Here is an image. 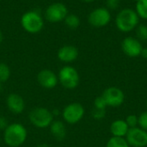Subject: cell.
<instances>
[{
  "mask_svg": "<svg viewBox=\"0 0 147 147\" xmlns=\"http://www.w3.org/2000/svg\"><path fill=\"white\" fill-rule=\"evenodd\" d=\"M140 17L136 11L132 9H123L116 16L115 23L117 28L121 32H130L139 25Z\"/></svg>",
  "mask_w": 147,
  "mask_h": 147,
  "instance_id": "obj_2",
  "label": "cell"
},
{
  "mask_svg": "<svg viewBox=\"0 0 147 147\" xmlns=\"http://www.w3.org/2000/svg\"><path fill=\"white\" fill-rule=\"evenodd\" d=\"M58 78L61 85L68 90L77 88L80 81L78 71L71 65L63 66L59 71Z\"/></svg>",
  "mask_w": 147,
  "mask_h": 147,
  "instance_id": "obj_5",
  "label": "cell"
},
{
  "mask_svg": "<svg viewBox=\"0 0 147 147\" xmlns=\"http://www.w3.org/2000/svg\"><path fill=\"white\" fill-rule=\"evenodd\" d=\"M94 106H95V109H102V110H106V108L108 107L104 98L102 96L96 97V99L94 101Z\"/></svg>",
  "mask_w": 147,
  "mask_h": 147,
  "instance_id": "obj_23",
  "label": "cell"
},
{
  "mask_svg": "<svg viewBox=\"0 0 147 147\" xmlns=\"http://www.w3.org/2000/svg\"><path fill=\"white\" fill-rule=\"evenodd\" d=\"M139 127L147 132V111L141 113L139 116Z\"/></svg>",
  "mask_w": 147,
  "mask_h": 147,
  "instance_id": "obj_24",
  "label": "cell"
},
{
  "mask_svg": "<svg viewBox=\"0 0 147 147\" xmlns=\"http://www.w3.org/2000/svg\"><path fill=\"white\" fill-rule=\"evenodd\" d=\"M146 106H147V102H146Z\"/></svg>",
  "mask_w": 147,
  "mask_h": 147,
  "instance_id": "obj_33",
  "label": "cell"
},
{
  "mask_svg": "<svg viewBox=\"0 0 147 147\" xmlns=\"http://www.w3.org/2000/svg\"><path fill=\"white\" fill-rule=\"evenodd\" d=\"M83 1H84L86 3H90V2H93L94 0H83Z\"/></svg>",
  "mask_w": 147,
  "mask_h": 147,
  "instance_id": "obj_31",
  "label": "cell"
},
{
  "mask_svg": "<svg viewBox=\"0 0 147 147\" xmlns=\"http://www.w3.org/2000/svg\"><path fill=\"white\" fill-rule=\"evenodd\" d=\"M37 81L39 84L45 89H53L59 82L58 76L49 69L41 70L37 75Z\"/></svg>",
  "mask_w": 147,
  "mask_h": 147,
  "instance_id": "obj_12",
  "label": "cell"
},
{
  "mask_svg": "<svg viewBox=\"0 0 147 147\" xmlns=\"http://www.w3.org/2000/svg\"><path fill=\"white\" fill-rule=\"evenodd\" d=\"M84 108L79 102H71L66 105L62 111V117L68 124H76L84 116Z\"/></svg>",
  "mask_w": 147,
  "mask_h": 147,
  "instance_id": "obj_6",
  "label": "cell"
},
{
  "mask_svg": "<svg viewBox=\"0 0 147 147\" xmlns=\"http://www.w3.org/2000/svg\"><path fill=\"white\" fill-rule=\"evenodd\" d=\"M21 24L23 29L28 33L36 34L43 28L44 21L40 13L35 10H29L22 15Z\"/></svg>",
  "mask_w": 147,
  "mask_h": 147,
  "instance_id": "obj_4",
  "label": "cell"
},
{
  "mask_svg": "<svg viewBox=\"0 0 147 147\" xmlns=\"http://www.w3.org/2000/svg\"><path fill=\"white\" fill-rule=\"evenodd\" d=\"M102 96L104 98L108 107H112V108H117L122 105L125 100V95L124 92L117 88V87H109L107 88Z\"/></svg>",
  "mask_w": 147,
  "mask_h": 147,
  "instance_id": "obj_10",
  "label": "cell"
},
{
  "mask_svg": "<svg viewBox=\"0 0 147 147\" xmlns=\"http://www.w3.org/2000/svg\"><path fill=\"white\" fill-rule=\"evenodd\" d=\"M121 48L123 53L131 58H136L140 55L142 51L141 42L134 37H127L121 42Z\"/></svg>",
  "mask_w": 147,
  "mask_h": 147,
  "instance_id": "obj_11",
  "label": "cell"
},
{
  "mask_svg": "<svg viewBox=\"0 0 147 147\" xmlns=\"http://www.w3.org/2000/svg\"><path fill=\"white\" fill-rule=\"evenodd\" d=\"M6 105L8 109L15 115H20L25 109L24 99L22 96L16 93H10L6 97Z\"/></svg>",
  "mask_w": 147,
  "mask_h": 147,
  "instance_id": "obj_13",
  "label": "cell"
},
{
  "mask_svg": "<svg viewBox=\"0 0 147 147\" xmlns=\"http://www.w3.org/2000/svg\"><path fill=\"white\" fill-rule=\"evenodd\" d=\"M137 39L140 41H146L147 40V26L145 24H140L137 26L136 29Z\"/></svg>",
  "mask_w": 147,
  "mask_h": 147,
  "instance_id": "obj_21",
  "label": "cell"
},
{
  "mask_svg": "<svg viewBox=\"0 0 147 147\" xmlns=\"http://www.w3.org/2000/svg\"><path fill=\"white\" fill-rule=\"evenodd\" d=\"M10 77L9 67L5 63H0V84L5 83Z\"/></svg>",
  "mask_w": 147,
  "mask_h": 147,
  "instance_id": "obj_20",
  "label": "cell"
},
{
  "mask_svg": "<svg viewBox=\"0 0 147 147\" xmlns=\"http://www.w3.org/2000/svg\"><path fill=\"white\" fill-rule=\"evenodd\" d=\"M140 55L144 58V59H147V47L146 48H142V51H141V53Z\"/></svg>",
  "mask_w": 147,
  "mask_h": 147,
  "instance_id": "obj_28",
  "label": "cell"
},
{
  "mask_svg": "<svg viewBox=\"0 0 147 147\" xmlns=\"http://www.w3.org/2000/svg\"><path fill=\"white\" fill-rule=\"evenodd\" d=\"M9 123L4 116H0V130H4L8 127Z\"/></svg>",
  "mask_w": 147,
  "mask_h": 147,
  "instance_id": "obj_27",
  "label": "cell"
},
{
  "mask_svg": "<svg viewBox=\"0 0 147 147\" xmlns=\"http://www.w3.org/2000/svg\"><path fill=\"white\" fill-rule=\"evenodd\" d=\"M92 117L96 120V121H100L102 120L105 115H106V110H102V109H94V110L92 111Z\"/></svg>",
  "mask_w": 147,
  "mask_h": 147,
  "instance_id": "obj_25",
  "label": "cell"
},
{
  "mask_svg": "<svg viewBox=\"0 0 147 147\" xmlns=\"http://www.w3.org/2000/svg\"><path fill=\"white\" fill-rule=\"evenodd\" d=\"M36 147H50V146H49V145H47V144L43 143V144H40V145H38Z\"/></svg>",
  "mask_w": 147,
  "mask_h": 147,
  "instance_id": "obj_29",
  "label": "cell"
},
{
  "mask_svg": "<svg viewBox=\"0 0 147 147\" xmlns=\"http://www.w3.org/2000/svg\"><path fill=\"white\" fill-rule=\"evenodd\" d=\"M135 1H139V0H135Z\"/></svg>",
  "mask_w": 147,
  "mask_h": 147,
  "instance_id": "obj_32",
  "label": "cell"
},
{
  "mask_svg": "<svg viewBox=\"0 0 147 147\" xmlns=\"http://www.w3.org/2000/svg\"><path fill=\"white\" fill-rule=\"evenodd\" d=\"M106 147H130L125 138L112 136L107 142Z\"/></svg>",
  "mask_w": 147,
  "mask_h": 147,
  "instance_id": "obj_17",
  "label": "cell"
},
{
  "mask_svg": "<svg viewBox=\"0 0 147 147\" xmlns=\"http://www.w3.org/2000/svg\"><path fill=\"white\" fill-rule=\"evenodd\" d=\"M50 132L52 136L58 141H62L66 136V127L63 121L59 120H53L50 125Z\"/></svg>",
  "mask_w": 147,
  "mask_h": 147,
  "instance_id": "obj_15",
  "label": "cell"
},
{
  "mask_svg": "<svg viewBox=\"0 0 147 147\" xmlns=\"http://www.w3.org/2000/svg\"><path fill=\"white\" fill-rule=\"evenodd\" d=\"M111 20V15L108 9L106 8H97L92 10L89 16V23L95 28H102L109 23Z\"/></svg>",
  "mask_w": 147,
  "mask_h": 147,
  "instance_id": "obj_8",
  "label": "cell"
},
{
  "mask_svg": "<svg viewBox=\"0 0 147 147\" xmlns=\"http://www.w3.org/2000/svg\"><path fill=\"white\" fill-rule=\"evenodd\" d=\"M121 0H106V4L109 9H115L119 7Z\"/></svg>",
  "mask_w": 147,
  "mask_h": 147,
  "instance_id": "obj_26",
  "label": "cell"
},
{
  "mask_svg": "<svg viewBox=\"0 0 147 147\" xmlns=\"http://www.w3.org/2000/svg\"><path fill=\"white\" fill-rule=\"evenodd\" d=\"M65 25L71 29H76L80 25V19L78 16L74 14H68L66 17L65 18Z\"/></svg>",
  "mask_w": 147,
  "mask_h": 147,
  "instance_id": "obj_18",
  "label": "cell"
},
{
  "mask_svg": "<svg viewBox=\"0 0 147 147\" xmlns=\"http://www.w3.org/2000/svg\"><path fill=\"white\" fill-rule=\"evenodd\" d=\"M78 57V50L71 45H65L58 51V59L64 63H71Z\"/></svg>",
  "mask_w": 147,
  "mask_h": 147,
  "instance_id": "obj_14",
  "label": "cell"
},
{
  "mask_svg": "<svg viewBox=\"0 0 147 147\" xmlns=\"http://www.w3.org/2000/svg\"><path fill=\"white\" fill-rule=\"evenodd\" d=\"M28 138V130L21 123H11L3 130V141L9 147H20Z\"/></svg>",
  "mask_w": 147,
  "mask_h": 147,
  "instance_id": "obj_1",
  "label": "cell"
},
{
  "mask_svg": "<svg viewBox=\"0 0 147 147\" xmlns=\"http://www.w3.org/2000/svg\"><path fill=\"white\" fill-rule=\"evenodd\" d=\"M128 130L129 127L127 126L125 120H115L110 125V133L114 137L125 138Z\"/></svg>",
  "mask_w": 147,
  "mask_h": 147,
  "instance_id": "obj_16",
  "label": "cell"
},
{
  "mask_svg": "<svg viewBox=\"0 0 147 147\" xmlns=\"http://www.w3.org/2000/svg\"><path fill=\"white\" fill-rule=\"evenodd\" d=\"M53 117L52 111L41 107L32 109L28 115V119L31 124L40 129H45L50 127L53 121Z\"/></svg>",
  "mask_w": 147,
  "mask_h": 147,
  "instance_id": "obj_3",
  "label": "cell"
},
{
  "mask_svg": "<svg viewBox=\"0 0 147 147\" xmlns=\"http://www.w3.org/2000/svg\"><path fill=\"white\" fill-rule=\"evenodd\" d=\"M126 122L129 128H134L136 127H139V116L135 115H130L126 118Z\"/></svg>",
  "mask_w": 147,
  "mask_h": 147,
  "instance_id": "obj_22",
  "label": "cell"
},
{
  "mask_svg": "<svg viewBox=\"0 0 147 147\" xmlns=\"http://www.w3.org/2000/svg\"><path fill=\"white\" fill-rule=\"evenodd\" d=\"M135 11L139 16V17L147 20V0L137 1Z\"/></svg>",
  "mask_w": 147,
  "mask_h": 147,
  "instance_id": "obj_19",
  "label": "cell"
},
{
  "mask_svg": "<svg viewBox=\"0 0 147 147\" xmlns=\"http://www.w3.org/2000/svg\"><path fill=\"white\" fill-rule=\"evenodd\" d=\"M68 15V9L66 6L62 3H54L50 4L46 11L45 17L49 22L56 23L65 20Z\"/></svg>",
  "mask_w": 147,
  "mask_h": 147,
  "instance_id": "obj_7",
  "label": "cell"
},
{
  "mask_svg": "<svg viewBox=\"0 0 147 147\" xmlns=\"http://www.w3.org/2000/svg\"><path fill=\"white\" fill-rule=\"evenodd\" d=\"M125 139L130 146H147V132L140 127L129 128Z\"/></svg>",
  "mask_w": 147,
  "mask_h": 147,
  "instance_id": "obj_9",
  "label": "cell"
},
{
  "mask_svg": "<svg viewBox=\"0 0 147 147\" xmlns=\"http://www.w3.org/2000/svg\"><path fill=\"white\" fill-rule=\"evenodd\" d=\"M3 41V34H2V31L0 30V44L2 43Z\"/></svg>",
  "mask_w": 147,
  "mask_h": 147,
  "instance_id": "obj_30",
  "label": "cell"
}]
</instances>
